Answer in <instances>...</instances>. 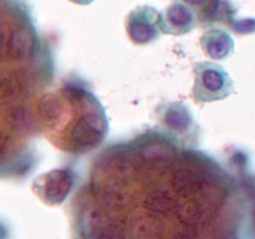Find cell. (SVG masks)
Listing matches in <instances>:
<instances>
[{
	"label": "cell",
	"mask_w": 255,
	"mask_h": 239,
	"mask_svg": "<svg viewBox=\"0 0 255 239\" xmlns=\"http://www.w3.org/2000/svg\"><path fill=\"white\" fill-rule=\"evenodd\" d=\"M35 112L49 141L69 153L96 148L107 133L109 126L101 104L82 87L67 86L42 95Z\"/></svg>",
	"instance_id": "6da1fadb"
},
{
	"label": "cell",
	"mask_w": 255,
	"mask_h": 239,
	"mask_svg": "<svg viewBox=\"0 0 255 239\" xmlns=\"http://www.w3.org/2000/svg\"><path fill=\"white\" fill-rule=\"evenodd\" d=\"M196 85L193 96L197 101H217L229 96L233 87V81L223 67L216 64L202 62L196 64Z\"/></svg>",
	"instance_id": "7a4b0ae2"
},
{
	"label": "cell",
	"mask_w": 255,
	"mask_h": 239,
	"mask_svg": "<svg viewBox=\"0 0 255 239\" xmlns=\"http://www.w3.org/2000/svg\"><path fill=\"white\" fill-rule=\"evenodd\" d=\"M75 184L71 169L62 168L46 172L37 177L32 183V192L40 201L49 206H57L66 199Z\"/></svg>",
	"instance_id": "3957f363"
},
{
	"label": "cell",
	"mask_w": 255,
	"mask_h": 239,
	"mask_svg": "<svg viewBox=\"0 0 255 239\" xmlns=\"http://www.w3.org/2000/svg\"><path fill=\"white\" fill-rule=\"evenodd\" d=\"M161 24L162 30L164 32H171V34H184L189 31L193 24V17L191 11H188L183 4H173L168 7L164 14V17L158 21Z\"/></svg>",
	"instance_id": "277c9868"
},
{
	"label": "cell",
	"mask_w": 255,
	"mask_h": 239,
	"mask_svg": "<svg viewBox=\"0 0 255 239\" xmlns=\"http://www.w3.org/2000/svg\"><path fill=\"white\" fill-rule=\"evenodd\" d=\"M202 46L208 56L213 59H221L231 52V50L233 49V42H232L231 36L224 31H222L219 41H214L211 31H207L202 36Z\"/></svg>",
	"instance_id": "5b68a950"
}]
</instances>
